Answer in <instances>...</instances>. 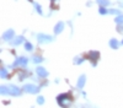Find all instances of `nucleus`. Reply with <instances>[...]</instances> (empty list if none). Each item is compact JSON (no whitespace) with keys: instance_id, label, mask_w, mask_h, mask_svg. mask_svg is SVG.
<instances>
[{"instance_id":"nucleus-1","label":"nucleus","mask_w":123,"mask_h":108,"mask_svg":"<svg viewBox=\"0 0 123 108\" xmlns=\"http://www.w3.org/2000/svg\"><path fill=\"white\" fill-rule=\"evenodd\" d=\"M1 93L5 95H11V96H20V93H21V91H20V88L15 85H4L1 86Z\"/></svg>"},{"instance_id":"nucleus-2","label":"nucleus","mask_w":123,"mask_h":108,"mask_svg":"<svg viewBox=\"0 0 123 108\" xmlns=\"http://www.w3.org/2000/svg\"><path fill=\"white\" fill-rule=\"evenodd\" d=\"M57 101H58L59 106H62L63 108H67V107H69V104H70V102H71V100H70L69 95H67V93L59 95V96L57 97Z\"/></svg>"},{"instance_id":"nucleus-3","label":"nucleus","mask_w":123,"mask_h":108,"mask_svg":"<svg viewBox=\"0 0 123 108\" xmlns=\"http://www.w3.org/2000/svg\"><path fill=\"white\" fill-rule=\"evenodd\" d=\"M24 90L27 93H37L39 91V88L37 86H35V85H25L24 86Z\"/></svg>"},{"instance_id":"nucleus-4","label":"nucleus","mask_w":123,"mask_h":108,"mask_svg":"<svg viewBox=\"0 0 123 108\" xmlns=\"http://www.w3.org/2000/svg\"><path fill=\"white\" fill-rule=\"evenodd\" d=\"M37 39H38V42H39V43H46V42H50L53 38L50 37V36L39 33V34H37Z\"/></svg>"},{"instance_id":"nucleus-5","label":"nucleus","mask_w":123,"mask_h":108,"mask_svg":"<svg viewBox=\"0 0 123 108\" xmlns=\"http://www.w3.org/2000/svg\"><path fill=\"white\" fill-rule=\"evenodd\" d=\"M98 55H100V54H98V52H95V51L90 52V53H89V55H87V57H89V59L92 62V65H94V66L96 65V60H97Z\"/></svg>"},{"instance_id":"nucleus-6","label":"nucleus","mask_w":123,"mask_h":108,"mask_svg":"<svg viewBox=\"0 0 123 108\" xmlns=\"http://www.w3.org/2000/svg\"><path fill=\"white\" fill-rule=\"evenodd\" d=\"M26 64H27V58H25V57H20V58L16 59V62L14 63L12 66H16V65H26Z\"/></svg>"},{"instance_id":"nucleus-7","label":"nucleus","mask_w":123,"mask_h":108,"mask_svg":"<svg viewBox=\"0 0 123 108\" xmlns=\"http://www.w3.org/2000/svg\"><path fill=\"white\" fill-rule=\"evenodd\" d=\"M12 37H14V31H12V29H9V31H6L4 33L3 39H4V41H9V39H11Z\"/></svg>"},{"instance_id":"nucleus-8","label":"nucleus","mask_w":123,"mask_h":108,"mask_svg":"<svg viewBox=\"0 0 123 108\" xmlns=\"http://www.w3.org/2000/svg\"><path fill=\"white\" fill-rule=\"evenodd\" d=\"M63 28H64V22H58L57 25H55V27H54V32L58 34V33H60L62 31H63Z\"/></svg>"},{"instance_id":"nucleus-9","label":"nucleus","mask_w":123,"mask_h":108,"mask_svg":"<svg viewBox=\"0 0 123 108\" xmlns=\"http://www.w3.org/2000/svg\"><path fill=\"white\" fill-rule=\"evenodd\" d=\"M37 75H39L41 77H46L47 75H48V73H47V70H44L43 68H37Z\"/></svg>"},{"instance_id":"nucleus-10","label":"nucleus","mask_w":123,"mask_h":108,"mask_svg":"<svg viewBox=\"0 0 123 108\" xmlns=\"http://www.w3.org/2000/svg\"><path fill=\"white\" fill-rule=\"evenodd\" d=\"M85 80H86V76H85V75H81L80 79H79V81H78V87H79V88H83V87H84Z\"/></svg>"},{"instance_id":"nucleus-11","label":"nucleus","mask_w":123,"mask_h":108,"mask_svg":"<svg viewBox=\"0 0 123 108\" xmlns=\"http://www.w3.org/2000/svg\"><path fill=\"white\" fill-rule=\"evenodd\" d=\"M24 39H25V38H24L22 36H18V37H16V38L14 39L11 43H12L14 45H18V44H21V43L24 42Z\"/></svg>"},{"instance_id":"nucleus-12","label":"nucleus","mask_w":123,"mask_h":108,"mask_svg":"<svg viewBox=\"0 0 123 108\" xmlns=\"http://www.w3.org/2000/svg\"><path fill=\"white\" fill-rule=\"evenodd\" d=\"M110 45H111V48L117 49V48L119 47V43H118L117 39H111V41H110Z\"/></svg>"},{"instance_id":"nucleus-13","label":"nucleus","mask_w":123,"mask_h":108,"mask_svg":"<svg viewBox=\"0 0 123 108\" xmlns=\"http://www.w3.org/2000/svg\"><path fill=\"white\" fill-rule=\"evenodd\" d=\"M97 3H98L101 6H108V5H110L108 0H97Z\"/></svg>"},{"instance_id":"nucleus-14","label":"nucleus","mask_w":123,"mask_h":108,"mask_svg":"<svg viewBox=\"0 0 123 108\" xmlns=\"http://www.w3.org/2000/svg\"><path fill=\"white\" fill-rule=\"evenodd\" d=\"M98 11H100V14L101 15H105V14H107V12H110V10H107L105 6H101L100 7V10H98Z\"/></svg>"},{"instance_id":"nucleus-15","label":"nucleus","mask_w":123,"mask_h":108,"mask_svg":"<svg viewBox=\"0 0 123 108\" xmlns=\"http://www.w3.org/2000/svg\"><path fill=\"white\" fill-rule=\"evenodd\" d=\"M33 5H35V9L37 10V12H38L39 15H42V9H41V5H39V4H37V3H35Z\"/></svg>"},{"instance_id":"nucleus-16","label":"nucleus","mask_w":123,"mask_h":108,"mask_svg":"<svg viewBox=\"0 0 123 108\" xmlns=\"http://www.w3.org/2000/svg\"><path fill=\"white\" fill-rule=\"evenodd\" d=\"M116 23H118V25H122L123 23V15L116 17Z\"/></svg>"},{"instance_id":"nucleus-17","label":"nucleus","mask_w":123,"mask_h":108,"mask_svg":"<svg viewBox=\"0 0 123 108\" xmlns=\"http://www.w3.org/2000/svg\"><path fill=\"white\" fill-rule=\"evenodd\" d=\"M25 48H26V51H32L33 47H32V44H31L30 42H26L25 43Z\"/></svg>"},{"instance_id":"nucleus-18","label":"nucleus","mask_w":123,"mask_h":108,"mask_svg":"<svg viewBox=\"0 0 123 108\" xmlns=\"http://www.w3.org/2000/svg\"><path fill=\"white\" fill-rule=\"evenodd\" d=\"M37 103H38V104H43V103H44V98H43L42 96H39V97L37 98Z\"/></svg>"},{"instance_id":"nucleus-19","label":"nucleus","mask_w":123,"mask_h":108,"mask_svg":"<svg viewBox=\"0 0 123 108\" xmlns=\"http://www.w3.org/2000/svg\"><path fill=\"white\" fill-rule=\"evenodd\" d=\"M33 62L35 63H41V62H42V58H41V57H33Z\"/></svg>"},{"instance_id":"nucleus-20","label":"nucleus","mask_w":123,"mask_h":108,"mask_svg":"<svg viewBox=\"0 0 123 108\" xmlns=\"http://www.w3.org/2000/svg\"><path fill=\"white\" fill-rule=\"evenodd\" d=\"M84 62V59L83 58H78V59H75V64H81Z\"/></svg>"},{"instance_id":"nucleus-21","label":"nucleus","mask_w":123,"mask_h":108,"mask_svg":"<svg viewBox=\"0 0 123 108\" xmlns=\"http://www.w3.org/2000/svg\"><path fill=\"white\" fill-rule=\"evenodd\" d=\"M110 14H113V15H118L119 14V11H118V10H110Z\"/></svg>"},{"instance_id":"nucleus-22","label":"nucleus","mask_w":123,"mask_h":108,"mask_svg":"<svg viewBox=\"0 0 123 108\" xmlns=\"http://www.w3.org/2000/svg\"><path fill=\"white\" fill-rule=\"evenodd\" d=\"M1 77H6V70L4 68L1 69Z\"/></svg>"},{"instance_id":"nucleus-23","label":"nucleus","mask_w":123,"mask_h":108,"mask_svg":"<svg viewBox=\"0 0 123 108\" xmlns=\"http://www.w3.org/2000/svg\"><path fill=\"white\" fill-rule=\"evenodd\" d=\"M122 44H123V41H122Z\"/></svg>"}]
</instances>
